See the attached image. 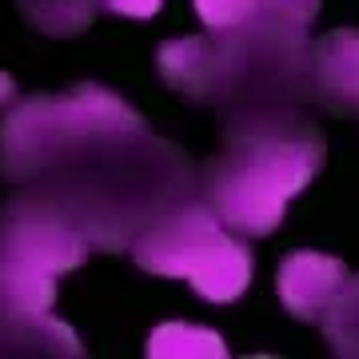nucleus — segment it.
Wrapping results in <instances>:
<instances>
[{
    "label": "nucleus",
    "mask_w": 359,
    "mask_h": 359,
    "mask_svg": "<svg viewBox=\"0 0 359 359\" xmlns=\"http://www.w3.org/2000/svg\"><path fill=\"white\" fill-rule=\"evenodd\" d=\"M327 144L304 116L252 112L224 128V148L204 168V196L228 228L268 236L283 224L287 200L320 176Z\"/></svg>",
    "instance_id": "f257e3e1"
},
{
    "label": "nucleus",
    "mask_w": 359,
    "mask_h": 359,
    "mask_svg": "<svg viewBox=\"0 0 359 359\" xmlns=\"http://www.w3.org/2000/svg\"><path fill=\"white\" fill-rule=\"evenodd\" d=\"M132 256L152 276L188 280L212 304L240 299L252 283V252L224 231V219L208 200L156 212L132 240Z\"/></svg>",
    "instance_id": "f03ea898"
},
{
    "label": "nucleus",
    "mask_w": 359,
    "mask_h": 359,
    "mask_svg": "<svg viewBox=\"0 0 359 359\" xmlns=\"http://www.w3.org/2000/svg\"><path fill=\"white\" fill-rule=\"evenodd\" d=\"M120 132H144V116L100 84H76L65 96H36L0 128V176L28 180L56 164L68 148Z\"/></svg>",
    "instance_id": "7ed1b4c3"
},
{
    "label": "nucleus",
    "mask_w": 359,
    "mask_h": 359,
    "mask_svg": "<svg viewBox=\"0 0 359 359\" xmlns=\"http://www.w3.org/2000/svg\"><path fill=\"white\" fill-rule=\"evenodd\" d=\"M344 283L347 268L323 252H292V256H283L280 271H276V292H280L283 308L304 323L323 320V311L335 304Z\"/></svg>",
    "instance_id": "20e7f679"
},
{
    "label": "nucleus",
    "mask_w": 359,
    "mask_h": 359,
    "mask_svg": "<svg viewBox=\"0 0 359 359\" xmlns=\"http://www.w3.org/2000/svg\"><path fill=\"white\" fill-rule=\"evenodd\" d=\"M311 88L335 116L359 112V28H335L311 44Z\"/></svg>",
    "instance_id": "39448f33"
},
{
    "label": "nucleus",
    "mask_w": 359,
    "mask_h": 359,
    "mask_svg": "<svg viewBox=\"0 0 359 359\" xmlns=\"http://www.w3.org/2000/svg\"><path fill=\"white\" fill-rule=\"evenodd\" d=\"M148 355L152 359H224L228 347L216 332L192 327V323H160L148 335Z\"/></svg>",
    "instance_id": "423d86ee"
},
{
    "label": "nucleus",
    "mask_w": 359,
    "mask_h": 359,
    "mask_svg": "<svg viewBox=\"0 0 359 359\" xmlns=\"http://www.w3.org/2000/svg\"><path fill=\"white\" fill-rule=\"evenodd\" d=\"M196 13L208 32H231L264 13V0H196Z\"/></svg>",
    "instance_id": "0eeeda50"
},
{
    "label": "nucleus",
    "mask_w": 359,
    "mask_h": 359,
    "mask_svg": "<svg viewBox=\"0 0 359 359\" xmlns=\"http://www.w3.org/2000/svg\"><path fill=\"white\" fill-rule=\"evenodd\" d=\"M112 13H120V16H136V20H148V16H156L160 13V4L164 0H104Z\"/></svg>",
    "instance_id": "6e6552de"
},
{
    "label": "nucleus",
    "mask_w": 359,
    "mask_h": 359,
    "mask_svg": "<svg viewBox=\"0 0 359 359\" xmlns=\"http://www.w3.org/2000/svg\"><path fill=\"white\" fill-rule=\"evenodd\" d=\"M16 96V84H13V76H4V72H0V108H4V104L13 100Z\"/></svg>",
    "instance_id": "1a4fd4ad"
}]
</instances>
